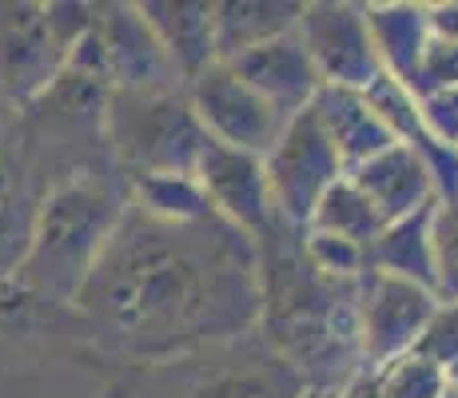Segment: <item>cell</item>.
<instances>
[{
    "label": "cell",
    "instance_id": "23",
    "mask_svg": "<svg viewBox=\"0 0 458 398\" xmlns=\"http://www.w3.org/2000/svg\"><path fill=\"white\" fill-rule=\"evenodd\" d=\"M378 391L383 398H443L451 391V378H446L443 367H435L427 355L419 351H403V355L386 359V362H375L371 367Z\"/></svg>",
    "mask_w": 458,
    "mask_h": 398
},
{
    "label": "cell",
    "instance_id": "28",
    "mask_svg": "<svg viewBox=\"0 0 458 398\" xmlns=\"http://www.w3.org/2000/svg\"><path fill=\"white\" fill-rule=\"evenodd\" d=\"M44 21H48L52 40H56L68 56V52L92 32L96 4H88V0H52V4H44Z\"/></svg>",
    "mask_w": 458,
    "mask_h": 398
},
{
    "label": "cell",
    "instance_id": "8",
    "mask_svg": "<svg viewBox=\"0 0 458 398\" xmlns=\"http://www.w3.org/2000/svg\"><path fill=\"white\" fill-rule=\"evenodd\" d=\"M199 367L180 383L175 398H303V378L263 347L259 334L191 355Z\"/></svg>",
    "mask_w": 458,
    "mask_h": 398
},
{
    "label": "cell",
    "instance_id": "26",
    "mask_svg": "<svg viewBox=\"0 0 458 398\" xmlns=\"http://www.w3.org/2000/svg\"><path fill=\"white\" fill-rule=\"evenodd\" d=\"M419 355H427L435 367L446 370V378L458 386V299L454 303H438L430 315L427 331L415 343Z\"/></svg>",
    "mask_w": 458,
    "mask_h": 398
},
{
    "label": "cell",
    "instance_id": "29",
    "mask_svg": "<svg viewBox=\"0 0 458 398\" xmlns=\"http://www.w3.org/2000/svg\"><path fill=\"white\" fill-rule=\"evenodd\" d=\"M415 100H419V116L427 136L435 144L458 152V88H451V92H427V96H415Z\"/></svg>",
    "mask_w": 458,
    "mask_h": 398
},
{
    "label": "cell",
    "instance_id": "7",
    "mask_svg": "<svg viewBox=\"0 0 458 398\" xmlns=\"http://www.w3.org/2000/svg\"><path fill=\"white\" fill-rule=\"evenodd\" d=\"M295 37L307 48V56H311L323 84L367 92L383 76L371 32H367V21H363V4L307 0L303 16L295 24Z\"/></svg>",
    "mask_w": 458,
    "mask_h": 398
},
{
    "label": "cell",
    "instance_id": "4",
    "mask_svg": "<svg viewBox=\"0 0 458 398\" xmlns=\"http://www.w3.org/2000/svg\"><path fill=\"white\" fill-rule=\"evenodd\" d=\"M104 144L120 180L136 175H196L208 131L196 120L183 88L112 92Z\"/></svg>",
    "mask_w": 458,
    "mask_h": 398
},
{
    "label": "cell",
    "instance_id": "21",
    "mask_svg": "<svg viewBox=\"0 0 458 398\" xmlns=\"http://www.w3.org/2000/svg\"><path fill=\"white\" fill-rule=\"evenodd\" d=\"M124 191L131 207L160 224H196L211 216L196 175H136V180H124Z\"/></svg>",
    "mask_w": 458,
    "mask_h": 398
},
{
    "label": "cell",
    "instance_id": "14",
    "mask_svg": "<svg viewBox=\"0 0 458 398\" xmlns=\"http://www.w3.org/2000/svg\"><path fill=\"white\" fill-rule=\"evenodd\" d=\"M44 188H48V175L29 156L13 123L8 136L0 140V283L13 279V271L29 251Z\"/></svg>",
    "mask_w": 458,
    "mask_h": 398
},
{
    "label": "cell",
    "instance_id": "1",
    "mask_svg": "<svg viewBox=\"0 0 458 398\" xmlns=\"http://www.w3.org/2000/svg\"><path fill=\"white\" fill-rule=\"evenodd\" d=\"M72 315L88 347L131 370L248 339L259 326L255 239L216 211L196 224H160L128 203Z\"/></svg>",
    "mask_w": 458,
    "mask_h": 398
},
{
    "label": "cell",
    "instance_id": "12",
    "mask_svg": "<svg viewBox=\"0 0 458 398\" xmlns=\"http://www.w3.org/2000/svg\"><path fill=\"white\" fill-rule=\"evenodd\" d=\"M196 180L208 196V207L248 239L267 235L271 224L279 219L259 156L235 152V148L211 144L208 140L204 156L196 164Z\"/></svg>",
    "mask_w": 458,
    "mask_h": 398
},
{
    "label": "cell",
    "instance_id": "27",
    "mask_svg": "<svg viewBox=\"0 0 458 398\" xmlns=\"http://www.w3.org/2000/svg\"><path fill=\"white\" fill-rule=\"evenodd\" d=\"M451 88H458V44L430 37L427 52H422L419 76H415V84H411V92L427 96V92H451Z\"/></svg>",
    "mask_w": 458,
    "mask_h": 398
},
{
    "label": "cell",
    "instance_id": "2",
    "mask_svg": "<svg viewBox=\"0 0 458 398\" xmlns=\"http://www.w3.org/2000/svg\"><path fill=\"white\" fill-rule=\"evenodd\" d=\"M295 227L284 219L255 239L259 255V326L276 359L315 391H339L363 362L359 347V283H331L303 259Z\"/></svg>",
    "mask_w": 458,
    "mask_h": 398
},
{
    "label": "cell",
    "instance_id": "15",
    "mask_svg": "<svg viewBox=\"0 0 458 398\" xmlns=\"http://www.w3.org/2000/svg\"><path fill=\"white\" fill-rule=\"evenodd\" d=\"M347 180L371 199V207L378 211L383 224L407 219L438 199L430 164L411 144H399V140L391 148H383L378 156H371L367 164H359L355 172H347Z\"/></svg>",
    "mask_w": 458,
    "mask_h": 398
},
{
    "label": "cell",
    "instance_id": "32",
    "mask_svg": "<svg viewBox=\"0 0 458 398\" xmlns=\"http://www.w3.org/2000/svg\"><path fill=\"white\" fill-rule=\"evenodd\" d=\"M92 398H131V383L128 378H112V383L104 386L100 394H92Z\"/></svg>",
    "mask_w": 458,
    "mask_h": 398
},
{
    "label": "cell",
    "instance_id": "30",
    "mask_svg": "<svg viewBox=\"0 0 458 398\" xmlns=\"http://www.w3.org/2000/svg\"><path fill=\"white\" fill-rule=\"evenodd\" d=\"M427 24H430V37L458 44V0H438V4H427Z\"/></svg>",
    "mask_w": 458,
    "mask_h": 398
},
{
    "label": "cell",
    "instance_id": "13",
    "mask_svg": "<svg viewBox=\"0 0 458 398\" xmlns=\"http://www.w3.org/2000/svg\"><path fill=\"white\" fill-rule=\"evenodd\" d=\"M227 68H232L243 84H251L284 120L299 116L303 108H311V100L323 88V80L315 72L311 56H307V48L299 44L295 32H287V37L267 40V44H259V48L243 52V56L227 60Z\"/></svg>",
    "mask_w": 458,
    "mask_h": 398
},
{
    "label": "cell",
    "instance_id": "24",
    "mask_svg": "<svg viewBox=\"0 0 458 398\" xmlns=\"http://www.w3.org/2000/svg\"><path fill=\"white\" fill-rule=\"evenodd\" d=\"M299 247H303V259L315 275L331 279V283H359L371 271L367 263V247L363 243H351L343 235H327V232H311L303 227L299 235Z\"/></svg>",
    "mask_w": 458,
    "mask_h": 398
},
{
    "label": "cell",
    "instance_id": "18",
    "mask_svg": "<svg viewBox=\"0 0 458 398\" xmlns=\"http://www.w3.org/2000/svg\"><path fill=\"white\" fill-rule=\"evenodd\" d=\"M363 21L371 32L375 56L383 76L399 80V84H415L422 52L430 44L427 4H411V0H383V4H363Z\"/></svg>",
    "mask_w": 458,
    "mask_h": 398
},
{
    "label": "cell",
    "instance_id": "25",
    "mask_svg": "<svg viewBox=\"0 0 458 398\" xmlns=\"http://www.w3.org/2000/svg\"><path fill=\"white\" fill-rule=\"evenodd\" d=\"M430 271H435V299H458V199H435L430 207Z\"/></svg>",
    "mask_w": 458,
    "mask_h": 398
},
{
    "label": "cell",
    "instance_id": "34",
    "mask_svg": "<svg viewBox=\"0 0 458 398\" xmlns=\"http://www.w3.org/2000/svg\"><path fill=\"white\" fill-rule=\"evenodd\" d=\"M443 398H458V386H451V391H446Z\"/></svg>",
    "mask_w": 458,
    "mask_h": 398
},
{
    "label": "cell",
    "instance_id": "3",
    "mask_svg": "<svg viewBox=\"0 0 458 398\" xmlns=\"http://www.w3.org/2000/svg\"><path fill=\"white\" fill-rule=\"evenodd\" d=\"M128 191L112 164H92L64 172L44 188L29 251L13 271V287L48 303L56 311H72L84 279L92 275L116 224L124 219Z\"/></svg>",
    "mask_w": 458,
    "mask_h": 398
},
{
    "label": "cell",
    "instance_id": "20",
    "mask_svg": "<svg viewBox=\"0 0 458 398\" xmlns=\"http://www.w3.org/2000/svg\"><path fill=\"white\" fill-rule=\"evenodd\" d=\"M430 207H422L407 219H394V224H383V232L367 247L371 271L411 279L419 287L435 291V271H430Z\"/></svg>",
    "mask_w": 458,
    "mask_h": 398
},
{
    "label": "cell",
    "instance_id": "9",
    "mask_svg": "<svg viewBox=\"0 0 458 398\" xmlns=\"http://www.w3.org/2000/svg\"><path fill=\"white\" fill-rule=\"evenodd\" d=\"M64 48L52 40L44 4L0 0V100L24 112L52 88L64 68Z\"/></svg>",
    "mask_w": 458,
    "mask_h": 398
},
{
    "label": "cell",
    "instance_id": "16",
    "mask_svg": "<svg viewBox=\"0 0 458 398\" xmlns=\"http://www.w3.org/2000/svg\"><path fill=\"white\" fill-rule=\"evenodd\" d=\"M148 29L160 40L167 64L180 84L196 80L204 68L219 64L216 52V0H144L136 4Z\"/></svg>",
    "mask_w": 458,
    "mask_h": 398
},
{
    "label": "cell",
    "instance_id": "6",
    "mask_svg": "<svg viewBox=\"0 0 458 398\" xmlns=\"http://www.w3.org/2000/svg\"><path fill=\"white\" fill-rule=\"evenodd\" d=\"M183 96H188L196 120L204 123L211 144L235 148V152H248V156H259V159L267 156V148L276 144L284 123H287L227 64L204 68L196 80L183 84Z\"/></svg>",
    "mask_w": 458,
    "mask_h": 398
},
{
    "label": "cell",
    "instance_id": "17",
    "mask_svg": "<svg viewBox=\"0 0 458 398\" xmlns=\"http://www.w3.org/2000/svg\"><path fill=\"white\" fill-rule=\"evenodd\" d=\"M311 112H315V120H319L323 136L331 140L335 156H339L343 175L355 172L359 164H367L371 156H378L383 148L394 144V136L386 131V123L378 120L367 92L323 84L319 96L311 100Z\"/></svg>",
    "mask_w": 458,
    "mask_h": 398
},
{
    "label": "cell",
    "instance_id": "5",
    "mask_svg": "<svg viewBox=\"0 0 458 398\" xmlns=\"http://www.w3.org/2000/svg\"><path fill=\"white\" fill-rule=\"evenodd\" d=\"M263 175H267L276 216L287 227L303 232L311 224L315 203L327 196V188L343 175L339 156H335L331 140L323 136L311 108H303L284 123L279 140L263 156Z\"/></svg>",
    "mask_w": 458,
    "mask_h": 398
},
{
    "label": "cell",
    "instance_id": "22",
    "mask_svg": "<svg viewBox=\"0 0 458 398\" xmlns=\"http://www.w3.org/2000/svg\"><path fill=\"white\" fill-rule=\"evenodd\" d=\"M307 227H311V232L343 235V239H351V243L371 247V239L383 232V219H378V211L371 207V199H367L347 175H339V180L327 188V196L315 203L311 224Z\"/></svg>",
    "mask_w": 458,
    "mask_h": 398
},
{
    "label": "cell",
    "instance_id": "19",
    "mask_svg": "<svg viewBox=\"0 0 458 398\" xmlns=\"http://www.w3.org/2000/svg\"><path fill=\"white\" fill-rule=\"evenodd\" d=\"M303 0H219L216 4V52L219 64L295 32Z\"/></svg>",
    "mask_w": 458,
    "mask_h": 398
},
{
    "label": "cell",
    "instance_id": "33",
    "mask_svg": "<svg viewBox=\"0 0 458 398\" xmlns=\"http://www.w3.org/2000/svg\"><path fill=\"white\" fill-rule=\"evenodd\" d=\"M13 123H16V112H13V108H8V104H4V100H0V140H4V136H8V128H13Z\"/></svg>",
    "mask_w": 458,
    "mask_h": 398
},
{
    "label": "cell",
    "instance_id": "31",
    "mask_svg": "<svg viewBox=\"0 0 458 398\" xmlns=\"http://www.w3.org/2000/svg\"><path fill=\"white\" fill-rule=\"evenodd\" d=\"M335 398H383V391H378L371 367H359L355 375H351L347 383H343L339 391H335Z\"/></svg>",
    "mask_w": 458,
    "mask_h": 398
},
{
    "label": "cell",
    "instance_id": "10",
    "mask_svg": "<svg viewBox=\"0 0 458 398\" xmlns=\"http://www.w3.org/2000/svg\"><path fill=\"white\" fill-rule=\"evenodd\" d=\"M435 307L438 299L430 287L383 275V271H367L359 279V347H363L367 367L403 355V351H415Z\"/></svg>",
    "mask_w": 458,
    "mask_h": 398
},
{
    "label": "cell",
    "instance_id": "11",
    "mask_svg": "<svg viewBox=\"0 0 458 398\" xmlns=\"http://www.w3.org/2000/svg\"><path fill=\"white\" fill-rule=\"evenodd\" d=\"M92 37L100 44L104 68H108L112 92H160V88H183L175 68L167 64L160 40L148 29L136 4H96Z\"/></svg>",
    "mask_w": 458,
    "mask_h": 398
}]
</instances>
